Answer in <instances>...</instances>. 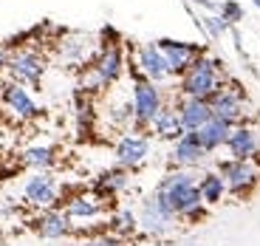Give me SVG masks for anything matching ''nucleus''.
Here are the masks:
<instances>
[{"label":"nucleus","instance_id":"4468645a","mask_svg":"<svg viewBox=\"0 0 260 246\" xmlns=\"http://www.w3.org/2000/svg\"><path fill=\"white\" fill-rule=\"evenodd\" d=\"M226 150H229V159H238V162H252L260 150V136L257 130L249 128V125H235L229 130V139H226Z\"/></svg>","mask_w":260,"mask_h":246},{"label":"nucleus","instance_id":"39448f33","mask_svg":"<svg viewBox=\"0 0 260 246\" xmlns=\"http://www.w3.org/2000/svg\"><path fill=\"white\" fill-rule=\"evenodd\" d=\"M226 193H232L235 198H249L254 193V187L260 184V170L254 167V162H238V159H223L218 164Z\"/></svg>","mask_w":260,"mask_h":246},{"label":"nucleus","instance_id":"bb28decb","mask_svg":"<svg viewBox=\"0 0 260 246\" xmlns=\"http://www.w3.org/2000/svg\"><path fill=\"white\" fill-rule=\"evenodd\" d=\"M204 28H207L212 37H221V34L226 32V23H223L221 17H204Z\"/></svg>","mask_w":260,"mask_h":246},{"label":"nucleus","instance_id":"a878e982","mask_svg":"<svg viewBox=\"0 0 260 246\" xmlns=\"http://www.w3.org/2000/svg\"><path fill=\"white\" fill-rule=\"evenodd\" d=\"M221 12H223L221 20L226 23V26H229V23H238V20L243 17V12H241V6H238V3H223Z\"/></svg>","mask_w":260,"mask_h":246},{"label":"nucleus","instance_id":"ddd939ff","mask_svg":"<svg viewBox=\"0 0 260 246\" xmlns=\"http://www.w3.org/2000/svg\"><path fill=\"white\" fill-rule=\"evenodd\" d=\"M147 153H150V139L142 136V133H124L122 139L116 142L113 147V156H116V164L124 170H133L139 164L147 162Z\"/></svg>","mask_w":260,"mask_h":246},{"label":"nucleus","instance_id":"b1692460","mask_svg":"<svg viewBox=\"0 0 260 246\" xmlns=\"http://www.w3.org/2000/svg\"><path fill=\"white\" fill-rule=\"evenodd\" d=\"M108 229H111L113 235H130V232H136L139 229V221L136 215L130 212V209H122V212H113L111 218H108Z\"/></svg>","mask_w":260,"mask_h":246},{"label":"nucleus","instance_id":"4be33fe9","mask_svg":"<svg viewBox=\"0 0 260 246\" xmlns=\"http://www.w3.org/2000/svg\"><path fill=\"white\" fill-rule=\"evenodd\" d=\"M20 162H23V167H31V170L46 173V170H51L54 162H57V150H54L51 144H31V147L23 150Z\"/></svg>","mask_w":260,"mask_h":246},{"label":"nucleus","instance_id":"7ed1b4c3","mask_svg":"<svg viewBox=\"0 0 260 246\" xmlns=\"http://www.w3.org/2000/svg\"><path fill=\"white\" fill-rule=\"evenodd\" d=\"M124 74V54L119 48V43H105L93 59L85 65L82 74V88L85 91H105L113 82H119V77Z\"/></svg>","mask_w":260,"mask_h":246},{"label":"nucleus","instance_id":"5701e85b","mask_svg":"<svg viewBox=\"0 0 260 246\" xmlns=\"http://www.w3.org/2000/svg\"><path fill=\"white\" fill-rule=\"evenodd\" d=\"M127 184H130V175L124 173V167H116V170H108V173L93 184V193L102 195L105 201H113Z\"/></svg>","mask_w":260,"mask_h":246},{"label":"nucleus","instance_id":"f3484780","mask_svg":"<svg viewBox=\"0 0 260 246\" xmlns=\"http://www.w3.org/2000/svg\"><path fill=\"white\" fill-rule=\"evenodd\" d=\"M207 150L198 144V136L195 133H184L181 139H176L173 144V156H170V162L176 170H195L198 164L207 162Z\"/></svg>","mask_w":260,"mask_h":246},{"label":"nucleus","instance_id":"9d476101","mask_svg":"<svg viewBox=\"0 0 260 246\" xmlns=\"http://www.w3.org/2000/svg\"><path fill=\"white\" fill-rule=\"evenodd\" d=\"M0 99H3V105H6L9 113H12L14 119H20V122H31V119L40 116V105L34 102V97H31V94H28L20 82L3 85Z\"/></svg>","mask_w":260,"mask_h":246},{"label":"nucleus","instance_id":"f03ea898","mask_svg":"<svg viewBox=\"0 0 260 246\" xmlns=\"http://www.w3.org/2000/svg\"><path fill=\"white\" fill-rule=\"evenodd\" d=\"M226 82H229V77H226V71H223L221 59L209 57V54H201V57L181 74L178 94H181V97H192V99H207L209 102Z\"/></svg>","mask_w":260,"mask_h":246},{"label":"nucleus","instance_id":"423d86ee","mask_svg":"<svg viewBox=\"0 0 260 246\" xmlns=\"http://www.w3.org/2000/svg\"><path fill=\"white\" fill-rule=\"evenodd\" d=\"M209 110H212L215 119L226 122L229 128H235V125H243V122H246L249 105H246V97H243L241 85H238V82H226L221 91L209 99Z\"/></svg>","mask_w":260,"mask_h":246},{"label":"nucleus","instance_id":"6e6552de","mask_svg":"<svg viewBox=\"0 0 260 246\" xmlns=\"http://www.w3.org/2000/svg\"><path fill=\"white\" fill-rule=\"evenodd\" d=\"M23 198H26V204L37 207L40 212L43 209H54L62 204V187H59L57 175H51L48 170L46 173H34L23 184Z\"/></svg>","mask_w":260,"mask_h":246},{"label":"nucleus","instance_id":"aec40b11","mask_svg":"<svg viewBox=\"0 0 260 246\" xmlns=\"http://www.w3.org/2000/svg\"><path fill=\"white\" fill-rule=\"evenodd\" d=\"M150 130H153L158 139H170V142H176V139L184 136V128H181V122H178V113H176L173 105H164V108L158 110L156 119L150 122Z\"/></svg>","mask_w":260,"mask_h":246},{"label":"nucleus","instance_id":"2eb2a0df","mask_svg":"<svg viewBox=\"0 0 260 246\" xmlns=\"http://www.w3.org/2000/svg\"><path fill=\"white\" fill-rule=\"evenodd\" d=\"M173 108L178 113V122H181L184 133H195L201 125H207L212 119V110H209L207 99H192V97H181L178 94V102Z\"/></svg>","mask_w":260,"mask_h":246},{"label":"nucleus","instance_id":"c85d7f7f","mask_svg":"<svg viewBox=\"0 0 260 246\" xmlns=\"http://www.w3.org/2000/svg\"><path fill=\"white\" fill-rule=\"evenodd\" d=\"M254 3H257V6H260V0H254Z\"/></svg>","mask_w":260,"mask_h":246},{"label":"nucleus","instance_id":"6ab92c4d","mask_svg":"<svg viewBox=\"0 0 260 246\" xmlns=\"http://www.w3.org/2000/svg\"><path fill=\"white\" fill-rule=\"evenodd\" d=\"M229 125L221 122V119H209L207 125H201V128L195 130V136H198V144H201L207 153H215L218 147H226V139H229Z\"/></svg>","mask_w":260,"mask_h":246},{"label":"nucleus","instance_id":"f257e3e1","mask_svg":"<svg viewBox=\"0 0 260 246\" xmlns=\"http://www.w3.org/2000/svg\"><path fill=\"white\" fill-rule=\"evenodd\" d=\"M156 195L167 204L173 212H176L178 221H201L207 215V207L201 201V193H198V175L192 170H173L158 181Z\"/></svg>","mask_w":260,"mask_h":246},{"label":"nucleus","instance_id":"9b49d317","mask_svg":"<svg viewBox=\"0 0 260 246\" xmlns=\"http://www.w3.org/2000/svg\"><path fill=\"white\" fill-rule=\"evenodd\" d=\"M108 204H111V201H105L102 195H96V193H77V195L62 201V212L71 221H96L105 215Z\"/></svg>","mask_w":260,"mask_h":246},{"label":"nucleus","instance_id":"c756f323","mask_svg":"<svg viewBox=\"0 0 260 246\" xmlns=\"http://www.w3.org/2000/svg\"><path fill=\"white\" fill-rule=\"evenodd\" d=\"M192 246H195V243H192Z\"/></svg>","mask_w":260,"mask_h":246},{"label":"nucleus","instance_id":"412c9836","mask_svg":"<svg viewBox=\"0 0 260 246\" xmlns=\"http://www.w3.org/2000/svg\"><path fill=\"white\" fill-rule=\"evenodd\" d=\"M198 193H201L204 207H215V204H221L223 195H226V184H223L221 173H218V170H209V173L198 175Z\"/></svg>","mask_w":260,"mask_h":246},{"label":"nucleus","instance_id":"f8f14e48","mask_svg":"<svg viewBox=\"0 0 260 246\" xmlns=\"http://www.w3.org/2000/svg\"><path fill=\"white\" fill-rule=\"evenodd\" d=\"M156 46H158V51L164 54L170 71L176 74V77H181L189 65L204 54V48H198L195 43H181V40H158Z\"/></svg>","mask_w":260,"mask_h":246},{"label":"nucleus","instance_id":"20e7f679","mask_svg":"<svg viewBox=\"0 0 260 246\" xmlns=\"http://www.w3.org/2000/svg\"><path fill=\"white\" fill-rule=\"evenodd\" d=\"M130 102H133V128L136 130L150 128V122L156 119V113L164 108L161 91L156 88V82H150V79H144V77L133 79Z\"/></svg>","mask_w":260,"mask_h":246},{"label":"nucleus","instance_id":"cd10ccee","mask_svg":"<svg viewBox=\"0 0 260 246\" xmlns=\"http://www.w3.org/2000/svg\"><path fill=\"white\" fill-rule=\"evenodd\" d=\"M3 68H9V51L6 48H0V71H3Z\"/></svg>","mask_w":260,"mask_h":246},{"label":"nucleus","instance_id":"dca6fc26","mask_svg":"<svg viewBox=\"0 0 260 246\" xmlns=\"http://www.w3.org/2000/svg\"><path fill=\"white\" fill-rule=\"evenodd\" d=\"M34 229H37L40 238H46V240H62L68 235H74V221L59 207H54V209H43L34 218Z\"/></svg>","mask_w":260,"mask_h":246},{"label":"nucleus","instance_id":"1a4fd4ad","mask_svg":"<svg viewBox=\"0 0 260 246\" xmlns=\"http://www.w3.org/2000/svg\"><path fill=\"white\" fill-rule=\"evenodd\" d=\"M9 74L20 85H40V79L46 74V57L37 48H20V51L9 54Z\"/></svg>","mask_w":260,"mask_h":246},{"label":"nucleus","instance_id":"a211bd4d","mask_svg":"<svg viewBox=\"0 0 260 246\" xmlns=\"http://www.w3.org/2000/svg\"><path fill=\"white\" fill-rule=\"evenodd\" d=\"M136 68H139V74H142L144 79H150V82H161V79L173 77L167 59H164L161 51H158L156 43H147V46H142L136 51Z\"/></svg>","mask_w":260,"mask_h":246},{"label":"nucleus","instance_id":"0eeeda50","mask_svg":"<svg viewBox=\"0 0 260 246\" xmlns=\"http://www.w3.org/2000/svg\"><path fill=\"white\" fill-rule=\"evenodd\" d=\"M136 221H139V229H142V232L156 235V238H164V235H170L173 229H176V224H178L176 212H173V209H170L156 193L150 195V198L142 201Z\"/></svg>","mask_w":260,"mask_h":246},{"label":"nucleus","instance_id":"393cba45","mask_svg":"<svg viewBox=\"0 0 260 246\" xmlns=\"http://www.w3.org/2000/svg\"><path fill=\"white\" fill-rule=\"evenodd\" d=\"M82 246H124V238H119V235H113V232H99V235H93L91 240H85Z\"/></svg>","mask_w":260,"mask_h":246}]
</instances>
